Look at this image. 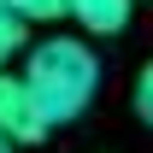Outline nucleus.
I'll use <instances>...</instances> for the list:
<instances>
[{"mask_svg":"<svg viewBox=\"0 0 153 153\" xmlns=\"http://www.w3.org/2000/svg\"><path fill=\"white\" fill-rule=\"evenodd\" d=\"M24 82L41 100L47 124H71L88 112V100L100 88V59L76 36H41L36 47H24Z\"/></svg>","mask_w":153,"mask_h":153,"instance_id":"f257e3e1","label":"nucleus"},{"mask_svg":"<svg viewBox=\"0 0 153 153\" xmlns=\"http://www.w3.org/2000/svg\"><path fill=\"white\" fill-rule=\"evenodd\" d=\"M47 130H53V124L41 112V100L30 94L24 71H0V135H6L12 147H30V141H41Z\"/></svg>","mask_w":153,"mask_h":153,"instance_id":"f03ea898","label":"nucleus"},{"mask_svg":"<svg viewBox=\"0 0 153 153\" xmlns=\"http://www.w3.org/2000/svg\"><path fill=\"white\" fill-rule=\"evenodd\" d=\"M65 12H71L88 36H118V30L130 24V0H65Z\"/></svg>","mask_w":153,"mask_h":153,"instance_id":"7ed1b4c3","label":"nucleus"},{"mask_svg":"<svg viewBox=\"0 0 153 153\" xmlns=\"http://www.w3.org/2000/svg\"><path fill=\"white\" fill-rule=\"evenodd\" d=\"M0 12H12L24 24H41V18H65V0H0Z\"/></svg>","mask_w":153,"mask_h":153,"instance_id":"20e7f679","label":"nucleus"},{"mask_svg":"<svg viewBox=\"0 0 153 153\" xmlns=\"http://www.w3.org/2000/svg\"><path fill=\"white\" fill-rule=\"evenodd\" d=\"M24 41H30V24L12 18V12H0V71H6V59L24 53Z\"/></svg>","mask_w":153,"mask_h":153,"instance_id":"39448f33","label":"nucleus"},{"mask_svg":"<svg viewBox=\"0 0 153 153\" xmlns=\"http://www.w3.org/2000/svg\"><path fill=\"white\" fill-rule=\"evenodd\" d=\"M135 118L153 130V59L141 65V76H135Z\"/></svg>","mask_w":153,"mask_h":153,"instance_id":"423d86ee","label":"nucleus"},{"mask_svg":"<svg viewBox=\"0 0 153 153\" xmlns=\"http://www.w3.org/2000/svg\"><path fill=\"white\" fill-rule=\"evenodd\" d=\"M0 153H12V141H6V135H0Z\"/></svg>","mask_w":153,"mask_h":153,"instance_id":"0eeeda50","label":"nucleus"}]
</instances>
